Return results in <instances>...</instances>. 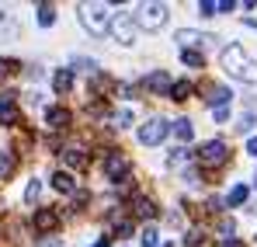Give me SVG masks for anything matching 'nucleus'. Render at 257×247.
<instances>
[{
    "label": "nucleus",
    "instance_id": "nucleus-1",
    "mask_svg": "<svg viewBox=\"0 0 257 247\" xmlns=\"http://www.w3.org/2000/svg\"><path fill=\"white\" fill-rule=\"evenodd\" d=\"M222 66H226V73H229L233 80L257 84V63H254V59H247L243 45H229V49H222Z\"/></svg>",
    "mask_w": 257,
    "mask_h": 247
},
{
    "label": "nucleus",
    "instance_id": "nucleus-2",
    "mask_svg": "<svg viewBox=\"0 0 257 247\" xmlns=\"http://www.w3.org/2000/svg\"><path fill=\"white\" fill-rule=\"evenodd\" d=\"M80 25L90 35H104L108 25H111V14H108L104 4H80Z\"/></svg>",
    "mask_w": 257,
    "mask_h": 247
},
{
    "label": "nucleus",
    "instance_id": "nucleus-3",
    "mask_svg": "<svg viewBox=\"0 0 257 247\" xmlns=\"http://www.w3.org/2000/svg\"><path fill=\"white\" fill-rule=\"evenodd\" d=\"M167 25V4H143L139 14H136V28H146V32H157Z\"/></svg>",
    "mask_w": 257,
    "mask_h": 247
},
{
    "label": "nucleus",
    "instance_id": "nucleus-4",
    "mask_svg": "<svg viewBox=\"0 0 257 247\" xmlns=\"http://www.w3.org/2000/svg\"><path fill=\"white\" fill-rule=\"evenodd\" d=\"M226 160H229V146L222 139H212V143H205L198 150V164L202 167H222Z\"/></svg>",
    "mask_w": 257,
    "mask_h": 247
},
{
    "label": "nucleus",
    "instance_id": "nucleus-5",
    "mask_svg": "<svg viewBox=\"0 0 257 247\" xmlns=\"http://www.w3.org/2000/svg\"><path fill=\"white\" fill-rule=\"evenodd\" d=\"M167 132H171L167 119H150L146 125H139V143L143 146H157V143L167 139Z\"/></svg>",
    "mask_w": 257,
    "mask_h": 247
},
{
    "label": "nucleus",
    "instance_id": "nucleus-6",
    "mask_svg": "<svg viewBox=\"0 0 257 247\" xmlns=\"http://www.w3.org/2000/svg\"><path fill=\"white\" fill-rule=\"evenodd\" d=\"M111 35L122 42V45H132L136 42V21H132V14H118V18H111Z\"/></svg>",
    "mask_w": 257,
    "mask_h": 247
},
{
    "label": "nucleus",
    "instance_id": "nucleus-7",
    "mask_svg": "<svg viewBox=\"0 0 257 247\" xmlns=\"http://www.w3.org/2000/svg\"><path fill=\"white\" fill-rule=\"evenodd\" d=\"M174 39H177V45H181V49H195V45H198V49H205V45H212V42H215V35H202V32L181 28Z\"/></svg>",
    "mask_w": 257,
    "mask_h": 247
},
{
    "label": "nucleus",
    "instance_id": "nucleus-8",
    "mask_svg": "<svg viewBox=\"0 0 257 247\" xmlns=\"http://www.w3.org/2000/svg\"><path fill=\"white\" fill-rule=\"evenodd\" d=\"M104 174L118 185V181H125V174H128V160L122 157V153H108L104 157Z\"/></svg>",
    "mask_w": 257,
    "mask_h": 247
},
{
    "label": "nucleus",
    "instance_id": "nucleus-9",
    "mask_svg": "<svg viewBox=\"0 0 257 247\" xmlns=\"http://www.w3.org/2000/svg\"><path fill=\"white\" fill-rule=\"evenodd\" d=\"M56 226H59V212L56 209H39L35 212V230L39 233H52Z\"/></svg>",
    "mask_w": 257,
    "mask_h": 247
},
{
    "label": "nucleus",
    "instance_id": "nucleus-10",
    "mask_svg": "<svg viewBox=\"0 0 257 247\" xmlns=\"http://www.w3.org/2000/svg\"><path fill=\"white\" fill-rule=\"evenodd\" d=\"M171 77L164 73V70H157V73H150L146 77V91H153V94H171Z\"/></svg>",
    "mask_w": 257,
    "mask_h": 247
},
{
    "label": "nucleus",
    "instance_id": "nucleus-11",
    "mask_svg": "<svg viewBox=\"0 0 257 247\" xmlns=\"http://www.w3.org/2000/svg\"><path fill=\"white\" fill-rule=\"evenodd\" d=\"M18 122V108H14V94H0V125Z\"/></svg>",
    "mask_w": 257,
    "mask_h": 247
},
{
    "label": "nucleus",
    "instance_id": "nucleus-12",
    "mask_svg": "<svg viewBox=\"0 0 257 247\" xmlns=\"http://www.w3.org/2000/svg\"><path fill=\"white\" fill-rule=\"evenodd\" d=\"M52 188L63 192V195H73V192H77V181H73V174H66V171H56V174H52Z\"/></svg>",
    "mask_w": 257,
    "mask_h": 247
},
{
    "label": "nucleus",
    "instance_id": "nucleus-13",
    "mask_svg": "<svg viewBox=\"0 0 257 247\" xmlns=\"http://www.w3.org/2000/svg\"><path fill=\"white\" fill-rule=\"evenodd\" d=\"M70 119H73V115H70L66 108H49V112H45L49 129H66V125H70Z\"/></svg>",
    "mask_w": 257,
    "mask_h": 247
},
{
    "label": "nucleus",
    "instance_id": "nucleus-14",
    "mask_svg": "<svg viewBox=\"0 0 257 247\" xmlns=\"http://www.w3.org/2000/svg\"><path fill=\"white\" fill-rule=\"evenodd\" d=\"M52 87H56V94H70V87H73V70H59V73L52 77Z\"/></svg>",
    "mask_w": 257,
    "mask_h": 247
},
{
    "label": "nucleus",
    "instance_id": "nucleus-15",
    "mask_svg": "<svg viewBox=\"0 0 257 247\" xmlns=\"http://www.w3.org/2000/svg\"><path fill=\"white\" fill-rule=\"evenodd\" d=\"M229 98H233V94H229V91H226V87H212V91H209V98H205V101H209V105H212V108H226V105H229Z\"/></svg>",
    "mask_w": 257,
    "mask_h": 247
},
{
    "label": "nucleus",
    "instance_id": "nucleus-16",
    "mask_svg": "<svg viewBox=\"0 0 257 247\" xmlns=\"http://www.w3.org/2000/svg\"><path fill=\"white\" fill-rule=\"evenodd\" d=\"M63 160H66V167H84L87 164V157H84V150H80V146L63 150Z\"/></svg>",
    "mask_w": 257,
    "mask_h": 247
},
{
    "label": "nucleus",
    "instance_id": "nucleus-17",
    "mask_svg": "<svg viewBox=\"0 0 257 247\" xmlns=\"http://www.w3.org/2000/svg\"><path fill=\"white\" fill-rule=\"evenodd\" d=\"M132 212H136V216H143V219H150V216L157 212V206H153L150 199H143V195H139V199L132 202Z\"/></svg>",
    "mask_w": 257,
    "mask_h": 247
},
{
    "label": "nucleus",
    "instance_id": "nucleus-18",
    "mask_svg": "<svg viewBox=\"0 0 257 247\" xmlns=\"http://www.w3.org/2000/svg\"><path fill=\"white\" fill-rule=\"evenodd\" d=\"M174 136H177L181 143H188V139L195 136V129H191V122H188V119H177V122H174Z\"/></svg>",
    "mask_w": 257,
    "mask_h": 247
},
{
    "label": "nucleus",
    "instance_id": "nucleus-19",
    "mask_svg": "<svg viewBox=\"0 0 257 247\" xmlns=\"http://www.w3.org/2000/svg\"><path fill=\"white\" fill-rule=\"evenodd\" d=\"M52 21H56V7H52V4H39V25L49 28Z\"/></svg>",
    "mask_w": 257,
    "mask_h": 247
},
{
    "label": "nucleus",
    "instance_id": "nucleus-20",
    "mask_svg": "<svg viewBox=\"0 0 257 247\" xmlns=\"http://www.w3.org/2000/svg\"><path fill=\"white\" fill-rule=\"evenodd\" d=\"M188 94H191V84H188V80H177V84H171V98H174V101H184Z\"/></svg>",
    "mask_w": 257,
    "mask_h": 247
},
{
    "label": "nucleus",
    "instance_id": "nucleus-21",
    "mask_svg": "<svg viewBox=\"0 0 257 247\" xmlns=\"http://www.w3.org/2000/svg\"><path fill=\"white\" fill-rule=\"evenodd\" d=\"M14 171V153H0V181H7Z\"/></svg>",
    "mask_w": 257,
    "mask_h": 247
},
{
    "label": "nucleus",
    "instance_id": "nucleus-22",
    "mask_svg": "<svg viewBox=\"0 0 257 247\" xmlns=\"http://www.w3.org/2000/svg\"><path fill=\"white\" fill-rule=\"evenodd\" d=\"M181 59H184L188 66H205V56H202V52H195V49H184V52H181Z\"/></svg>",
    "mask_w": 257,
    "mask_h": 247
},
{
    "label": "nucleus",
    "instance_id": "nucleus-23",
    "mask_svg": "<svg viewBox=\"0 0 257 247\" xmlns=\"http://www.w3.org/2000/svg\"><path fill=\"white\" fill-rule=\"evenodd\" d=\"M226 202H229V206H243V202H247V185H236V188L229 192Z\"/></svg>",
    "mask_w": 257,
    "mask_h": 247
},
{
    "label": "nucleus",
    "instance_id": "nucleus-24",
    "mask_svg": "<svg viewBox=\"0 0 257 247\" xmlns=\"http://www.w3.org/2000/svg\"><path fill=\"white\" fill-rule=\"evenodd\" d=\"M39 195H42V181H32V185L25 188V202L32 206V202H39Z\"/></svg>",
    "mask_w": 257,
    "mask_h": 247
},
{
    "label": "nucleus",
    "instance_id": "nucleus-25",
    "mask_svg": "<svg viewBox=\"0 0 257 247\" xmlns=\"http://www.w3.org/2000/svg\"><path fill=\"white\" fill-rule=\"evenodd\" d=\"M160 244V233H157V226H146L143 230V247H157Z\"/></svg>",
    "mask_w": 257,
    "mask_h": 247
},
{
    "label": "nucleus",
    "instance_id": "nucleus-26",
    "mask_svg": "<svg viewBox=\"0 0 257 247\" xmlns=\"http://www.w3.org/2000/svg\"><path fill=\"white\" fill-rule=\"evenodd\" d=\"M132 119H136V115H132V108H122V112L115 115V125H118V129H125V125H132Z\"/></svg>",
    "mask_w": 257,
    "mask_h": 247
},
{
    "label": "nucleus",
    "instance_id": "nucleus-27",
    "mask_svg": "<svg viewBox=\"0 0 257 247\" xmlns=\"http://www.w3.org/2000/svg\"><path fill=\"white\" fill-rule=\"evenodd\" d=\"M14 70H18V63H14V59H0V80H4V77H11Z\"/></svg>",
    "mask_w": 257,
    "mask_h": 247
},
{
    "label": "nucleus",
    "instance_id": "nucleus-28",
    "mask_svg": "<svg viewBox=\"0 0 257 247\" xmlns=\"http://www.w3.org/2000/svg\"><path fill=\"white\" fill-rule=\"evenodd\" d=\"M233 230H236L233 219H219V233H222V237H233Z\"/></svg>",
    "mask_w": 257,
    "mask_h": 247
},
{
    "label": "nucleus",
    "instance_id": "nucleus-29",
    "mask_svg": "<svg viewBox=\"0 0 257 247\" xmlns=\"http://www.w3.org/2000/svg\"><path fill=\"white\" fill-rule=\"evenodd\" d=\"M198 11H202L205 18H212L215 11H219V4H212V0H202V4H198Z\"/></svg>",
    "mask_w": 257,
    "mask_h": 247
},
{
    "label": "nucleus",
    "instance_id": "nucleus-30",
    "mask_svg": "<svg viewBox=\"0 0 257 247\" xmlns=\"http://www.w3.org/2000/svg\"><path fill=\"white\" fill-rule=\"evenodd\" d=\"M184 160H188V150H174L171 153V167H181Z\"/></svg>",
    "mask_w": 257,
    "mask_h": 247
},
{
    "label": "nucleus",
    "instance_id": "nucleus-31",
    "mask_svg": "<svg viewBox=\"0 0 257 247\" xmlns=\"http://www.w3.org/2000/svg\"><path fill=\"white\" fill-rule=\"evenodd\" d=\"M188 244H191V247L202 244V230H191V233H188Z\"/></svg>",
    "mask_w": 257,
    "mask_h": 247
},
{
    "label": "nucleus",
    "instance_id": "nucleus-32",
    "mask_svg": "<svg viewBox=\"0 0 257 247\" xmlns=\"http://www.w3.org/2000/svg\"><path fill=\"white\" fill-rule=\"evenodd\" d=\"M250 125H254V115H243V119H240V125H236V129H240V132H247V129H250Z\"/></svg>",
    "mask_w": 257,
    "mask_h": 247
},
{
    "label": "nucleus",
    "instance_id": "nucleus-33",
    "mask_svg": "<svg viewBox=\"0 0 257 247\" xmlns=\"http://www.w3.org/2000/svg\"><path fill=\"white\" fill-rule=\"evenodd\" d=\"M233 7H236V4H233V0H219V11H222V14H229V11H233Z\"/></svg>",
    "mask_w": 257,
    "mask_h": 247
},
{
    "label": "nucleus",
    "instance_id": "nucleus-34",
    "mask_svg": "<svg viewBox=\"0 0 257 247\" xmlns=\"http://www.w3.org/2000/svg\"><path fill=\"white\" fill-rule=\"evenodd\" d=\"M229 119V108H215V122H226Z\"/></svg>",
    "mask_w": 257,
    "mask_h": 247
},
{
    "label": "nucleus",
    "instance_id": "nucleus-35",
    "mask_svg": "<svg viewBox=\"0 0 257 247\" xmlns=\"http://www.w3.org/2000/svg\"><path fill=\"white\" fill-rule=\"evenodd\" d=\"M35 247H63V244H59L56 237H49V240H39V244H35Z\"/></svg>",
    "mask_w": 257,
    "mask_h": 247
},
{
    "label": "nucleus",
    "instance_id": "nucleus-36",
    "mask_svg": "<svg viewBox=\"0 0 257 247\" xmlns=\"http://www.w3.org/2000/svg\"><path fill=\"white\" fill-rule=\"evenodd\" d=\"M247 153H254V157H257V136L250 139V143H247Z\"/></svg>",
    "mask_w": 257,
    "mask_h": 247
},
{
    "label": "nucleus",
    "instance_id": "nucleus-37",
    "mask_svg": "<svg viewBox=\"0 0 257 247\" xmlns=\"http://www.w3.org/2000/svg\"><path fill=\"white\" fill-rule=\"evenodd\" d=\"M94 247H111V240H108V237H101V240H97Z\"/></svg>",
    "mask_w": 257,
    "mask_h": 247
},
{
    "label": "nucleus",
    "instance_id": "nucleus-38",
    "mask_svg": "<svg viewBox=\"0 0 257 247\" xmlns=\"http://www.w3.org/2000/svg\"><path fill=\"white\" fill-rule=\"evenodd\" d=\"M222 247H243L240 240H222Z\"/></svg>",
    "mask_w": 257,
    "mask_h": 247
}]
</instances>
